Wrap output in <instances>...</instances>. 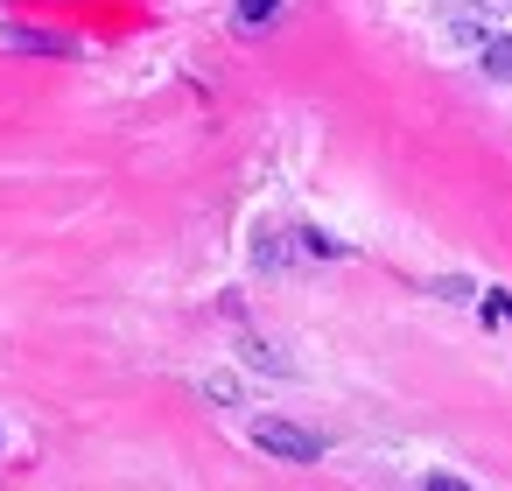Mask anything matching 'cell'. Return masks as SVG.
<instances>
[{
	"mask_svg": "<svg viewBox=\"0 0 512 491\" xmlns=\"http://www.w3.org/2000/svg\"><path fill=\"white\" fill-rule=\"evenodd\" d=\"M484 78L512 85V36H491V43H484Z\"/></svg>",
	"mask_w": 512,
	"mask_h": 491,
	"instance_id": "cell-2",
	"label": "cell"
},
{
	"mask_svg": "<svg viewBox=\"0 0 512 491\" xmlns=\"http://www.w3.org/2000/svg\"><path fill=\"white\" fill-rule=\"evenodd\" d=\"M239 15H246V22H253V29H260V22H267V15H274V0H239Z\"/></svg>",
	"mask_w": 512,
	"mask_h": 491,
	"instance_id": "cell-3",
	"label": "cell"
},
{
	"mask_svg": "<svg viewBox=\"0 0 512 491\" xmlns=\"http://www.w3.org/2000/svg\"><path fill=\"white\" fill-rule=\"evenodd\" d=\"M253 442H260L267 456H281V463H316V456H323V442H316L309 428H295V421H260Z\"/></svg>",
	"mask_w": 512,
	"mask_h": 491,
	"instance_id": "cell-1",
	"label": "cell"
}]
</instances>
